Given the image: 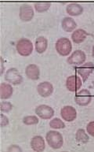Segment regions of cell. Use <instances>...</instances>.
<instances>
[{"label": "cell", "instance_id": "cell-1", "mask_svg": "<svg viewBox=\"0 0 94 152\" xmlns=\"http://www.w3.org/2000/svg\"><path fill=\"white\" fill-rule=\"evenodd\" d=\"M46 140L49 147L53 149H60L64 144L62 135L56 131H49L46 135Z\"/></svg>", "mask_w": 94, "mask_h": 152}, {"label": "cell", "instance_id": "cell-2", "mask_svg": "<svg viewBox=\"0 0 94 152\" xmlns=\"http://www.w3.org/2000/svg\"><path fill=\"white\" fill-rule=\"evenodd\" d=\"M16 49L19 55L24 57H27L29 56L33 51V44L28 39H20L16 44Z\"/></svg>", "mask_w": 94, "mask_h": 152}, {"label": "cell", "instance_id": "cell-3", "mask_svg": "<svg viewBox=\"0 0 94 152\" xmlns=\"http://www.w3.org/2000/svg\"><path fill=\"white\" fill-rule=\"evenodd\" d=\"M55 48L60 55L67 56L70 55V53L72 52V42L69 39L66 38V37L60 38L56 41Z\"/></svg>", "mask_w": 94, "mask_h": 152}, {"label": "cell", "instance_id": "cell-4", "mask_svg": "<svg viewBox=\"0 0 94 152\" xmlns=\"http://www.w3.org/2000/svg\"><path fill=\"white\" fill-rule=\"evenodd\" d=\"M5 80L10 84L19 85L23 82V77L17 69L10 68L6 72Z\"/></svg>", "mask_w": 94, "mask_h": 152}, {"label": "cell", "instance_id": "cell-5", "mask_svg": "<svg viewBox=\"0 0 94 152\" xmlns=\"http://www.w3.org/2000/svg\"><path fill=\"white\" fill-rule=\"evenodd\" d=\"M75 102L81 107H85L90 104L92 101V95L90 91L86 89H82L75 95Z\"/></svg>", "mask_w": 94, "mask_h": 152}, {"label": "cell", "instance_id": "cell-6", "mask_svg": "<svg viewBox=\"0 0 94 152\" xmlns=\"http://www.w3.org/2000/svg\"><path fill=\"white\" fill-rule=\"evenodd\" d=\"M85 59H86V55L85 52L81 50H76L72 53L69 58H67V61L70 65L82 66L85 62Z\"/></svg>", "mask_w": 94, "mask_h": 152}, {"label": "cell", "instance_id": "cell-7", "mask_svg": "<svg viewBox=\"0 0 94 152\" xmlns=\"http://www.w3.org/2000/svg\"><path fill=\"white\" fill-rule=\"evenodd\" d=\"M35 114L42 119L49 120L54 115V110L48 105H39L35 108Z\"/></svg>", "mask_w": 94, "mask_h": 152}, {"label": "cell", "instance_id": "cell-8", "mask_svg": "<svg viewBox=\"0 0 94 152\" xmlns=\"http://www.w3.org/2000/svg\"><path fill=\"white\" fill-rule=\"evenodd\" d=\"M82 81L80 77L76 75H72L66 80V87L68 91L75 92L81 88Z\"/></svg>", "mask_w": 94, "mask_h": 152}, {"label": "cell", "instance_id": "cell-9", "mask_svg": "<svg viewBox=\"0 0 94 152\" xmlns=\"http://www.w3.org/2000/svg\"><path fill=\"white\" fill-rule=\"evenodd\" d=\"M34 10L31 6L28 4H23L20 7V12H19V17L20 19L23 21L27 22L32 20L34 18Z\"/></svg>", "mask_w": 94, "mask_h": 152}, {"label": "cell", "instance_id": "cell-10", "mask_svg": "<svg viewBox=\"0 0 94 152\" xmlns=\"http://www.w3.org/2000/svg\"><path fill=\"white\" fill-rule=\"evenodd\" d=\"M61 115L64 121L72 122L76 119L77 111L72 106H65L61 110Z\"/></svg>", "mask_w": 94, "mask_h": 152}, {"label": "cell", "instance_id": "cell-11", "mask_svg": "<svg viewBox=\"0 0 94 152\" xmlns=\"http://www.w3.org/2000/svg\"><path fill=\"white\" fill-rule=\"evenodd\" d=\"M93 70L94 64L91 62V61H90V62L82 64L79 68H78L77 72H78V75L82 77V81L85 82L88 79V77H90V74L93 72Z\"/></svg>", "mask_w": 94, "mask_h": 152}, {"label": "cell", "instance_id": "cell-12", "mask_svg": "<svg viewBox=\"0 0 94 152\" xmlns=\"http://www.w3.org/2000/svg\"><path fill=\"white\" fill-rule=\"evenodd\" d=\"M37 91L38 95L42 97H49L54 92V86L51 83L48 81L42 82L37 86Z\"/></svg>", "mask_w": 94, "mask_h": 152}, {"label": "cell", "instance_id": "cell-13", "mask_svg": "<svg viewBox=\"0 0 94 152\" xmlns=\"http://www.w3.org/2000/svg\"><path fill=\"white\" fill-rule=\"evenodd\" d=\"M31 148L36 152H42L45 150L46 144L43 137L41 136H35L31 139Z\"/></svg>", "mask_w": 94, "mask_h": 152}, {"label": "cell", "instance_id": "cell-14", "mask_svg": "<svg viewBox=\"0 0 94 152\" xmlns=\"http://www.w3.org/2000/svg\"><path fill=\"white\" fill-rule=\"evenodd\" d=\"M25 74L27 78L33 80H36L39 79L40 70H39L38 66H36L35 64H30L25 69Z\"/></svg>", "mask_w": 94, "mask_h": 152}, {"label": "cell", "instance_id": "cell-15", "mask_svg": "<svg viewBox=\"0 0 94 152\" xmlns=\"http://www.w3.org/2000/svg\"><path fill=\"white\" fill-rule=\"evenodd\" d=\"M14 93V89L10 84L2 83L0 85V97L2 99H8Z\"/></svg>", "mask_w": 94, "mask_h": 152}, {"label": "cell", "instance_id": "cell-16", "mask_svg": "<svg viewBox=\"0 0 94 152\" xmlns=\"http://www.w3.org/2000/svg\"><path fill=\"white\" fill-rule=\"evenodd\" d=\"M61 25H62V28L64 30L65 32H71L76 28L77 23L72 18L66 17L61 21Z\"/></svg>", "mask_w": 94, "mask_h": 152}, {"label": "cell", "instance_id": "cell-17", "mask_svg": "<svg viewBox=\"0 0 94 152\" xmlns=\"http://www.w3.org/2000/svg\"><path fill=\"white\" fill-rule=\"evenodd\" d=\"M88 36L86 31L82 28H78L74 31L72 35V39L74 43H82L85 41Z\"/></svg>", "mask_w": 94, "mask_h": 152}, {"label": "cell", "instance_id": "cell-18", "mask_svg": "<svg viewBox=\"0 0 94 152\" xmlns=\"http://www.w3.org/2000/svg\"><path fill=\"white\" fill-rule=\"evenodd\" d=\"M66 11L71 16H79L83 13V7L78 3H71L66 7Z\"/></svg>", "mask_w": 94, "mask_h": 152}, {"label": "cell", "instance_id": "cell-19", "mask_svg": "<svg viewBox=\"0 0 94 152\" xmlns=\"http://www.w3.org/2000/svg\"><path fill=\"white\" fill-rule=\"evenodd\" d=\"M35 50L38 54H43L46 50L48 47L47 39L44 37H38L35 40Z\"/></svg>", "mask_w": 94, "mask_h": 152}, {"label": "cell", "instance_id": "cell-20", "mask_svg": "<svg viewBox=\"0 0 94 152\" xmlns=\"http://www.w3.org/2000/svg\"><path fill=\"white\" fill-rule=\"evenodd\" d=\"M75 139L78 142L81 143H86L89 142V136L87 135V133L85 132V131L82 129H78L76 132L75 134Z\"/></svg>", "mask_w": 94, "mask_h": 152}, {"label": "cell", "instance_id": "cell-21", "mask_svg": "<svg viewBox=\"0 0 94 152\" xmlns=\"http://www.w3.org/2000/svg\"><path fill=\"white\" fill-rule=\"evenodd\" d=\"M50 7H51L50 2H35L34 4L35 9L38 13H43V12L47 11Z\"/></svg>", "mask_w": 94, "mask_h": 152}, {"label": "cell", "instance_id": "cell-22", "mask_svg": "<svg viewBox=\"0 0 94 152\" xmlns=\"http://www.w3.org/2000/svg\"><path fill=\"white\" fill-rule=\"evenodd\" d=\"M49 126L54 129H62L65 128V124L61 119L56 118L50 121Z\"/></svg>", "mask_w": 94, "mask_h": 152}, {"label": "cell", "instance_id": "cell-23", "mask_svg": "<svg viewBox=\"0 0 94 152\" xmlns=\"http://www.w3.org/2000/svg\"><path fill=\"white\" fill-rule=\"evenodd\" d=\"M39 121L38 117L36 116H26L23 118V123L26 125H37Z\"/></svg>", "mask_w": 94, "mask_h": 152}, {"label": "cell", "instance_id": "cell-24", "mask_svg": "<svg viewBox=\"0 0 94 152\" xmlns=\"http://www.w3.org/2000/svg\"><path fill=\"white\" fill-rule=\"evenodd\" d=\"M13 109V105L9 102H2L0 106V110L2 113H8Z\"/></svg>", "mask_w": 94, "mask_h": 152}, {"label": "cell", "instance_id": "cell-25", "mask_svg": "<svg viewBox=\"0 0 94 152\" xmlns=\"http://www.w3.org/2000/svg\"><path fill=\"white\" fill-rule=\"evenodd\" d=\"M86 130H87V132L90 134V136L94 137V121H91V122L88 124Z\"/></svg>", "mask_w": 94, "mask_h": 152}, {"label": "cell", "instance_id": "cell-26", "mask_svg": "<svg viewBox=\"0 0 94 152\" xmlns=\"http://www.w3.org/2000/svg\"><path fill=\"white\" fill-rule=\"evenodd\" d=\"M9 125V119L4 114H1V127H5Z\"/></svg>", "mask_w": 94, "mask_h": 152}, {"label": "cell", "instance_id": "cell-27", "mask_svg": "<svg viewBox=\"0 0 94 152\" xmlns=\"http://www.w3.org/2000/svg\"><path fill=\"white\" fill-rule=\"evenodd\" d=\"M8 151H20L22 152V149L17 145H11L8 148Z\"/></svg>", "mask_w": 94, "mask_h": 152}, {"label": "cell", "instance_id": "cell-28", "mask_svg": "<svg viewBox=\"0 0 94 152\" xmlns=\"http://www.w3.org/2000/svg\"><path fill=\"white\" fill-rule=\"evenodd\" d=\"M1 61H2V69H1V75L3 74V72H4V66H3V58H1Z\"/></svg>", "mask_w": 94, "mask_h": 152}, {"label": "cell", "instance_id": "cell-29", "mask_svg": "<svg viewBox=\"0 0 94 152\" xmlns=\"http://www.w3.org/2000/svg\"><path fill=\"white\" fill-rule=\"evenodd\" d=\"M92 55H93V57L94 58V46L93 47V50H92Z\"/></svg>", "mask_w": 94, "mask_h": 152}]
</instances>
